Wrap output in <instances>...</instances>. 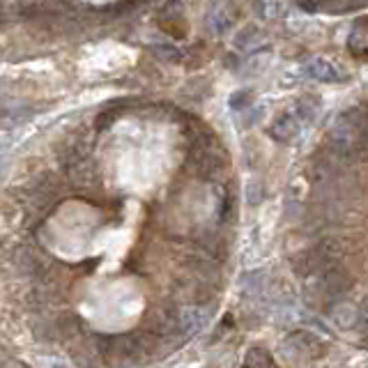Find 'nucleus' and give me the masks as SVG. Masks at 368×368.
I'll use <instances>...</instances> for the list:
<instances>
[{
    "mask_svg": "<svg viewBox=\"0 0 368 368\" xmlns=\"http://www.w3.org/2000/svg\"><path fill=\"white\" fill-rule=\"evenodd\" d=\"M304 72L309 79L323 81V83H336V81H343V74H340L338 67H334L331 63H327L323 58L311 60V63L304 67Z\"/></svg>",
    "mask_w": 368,
    "mask_h": 368,
    "instance_id": "f03ea898",
    "label": "nucleus"
},
{
    "mask_svg": "<svg viewBox=\"0 0 368 368\" xmlns=\"http://www.w3.org/2000/svg\"><path fill=\"white\" fill-rule=\"evenodd\" d=\"M269 136L278 143H292L299 136V120L292 113H283L269 127Z\"/></svg>",
    "mask_w": 368,
    "mask_h": 368,
    "instance_id": "f257e3e1",
    "label": "nucleus"
},
{
    "mask_svg": "<svg viewBox=\"0 0 368 368\" xmlns=\"http://www.w3.org/2000/svg\"><path fill=\"white\" fill-rule=\"evenodd\" d=\"M156 56L163 58V60H170V63H177L180 60V53H177L173 46H156Z\"/></svg>",
    "mask_w": 368,
    "mask_h": 368,
    "instance_id": "1a4fd4ad",
    "label": "nucleus"
},
{
    "mask_svg": "<svg viewBox=\"0 0 368 368\" xmlns=\"http://www.w3.org/2000/svg\"><path fill=\"white\" fill-rule=\"evenodd\" d=\"M247 201L251 205H258V203L263 201V184L260 182H249L247 184Z\"/></svg>",
    "mask_w": 368,
    "mask_h": 368,
    "instance_id": "6e6552de",
    "label": "nucleus"
},
{
    "mask_svg": "<svg viewBox=\"0 0 368 368\" xmlns=\"http://www.w3.org/2000/svg\"><path fill=\"white\" fill-rule=\"evenodd\" d=\"M331 318H334V325H336L338 329H354V327L359 325V311L354 309L352 304L334 306Z\"/></svg>",
    "mask_w": 368,
    "mask_h": 368,
    "instance_id": "7ed1b4c3",
    "label": "nucleus"
},
{
    "mask_svg": "<svg viewBox=\"0 0 368 368\" xmlns=\"http://www.w3.org/2000/svg\"><path fill=\"white\" fill-rule=\"evenodd\" d=\"M251 101H254V94H251L249 90L247 92H237L230 97V106L235 108V111H244V108L251 106Z\"/></svg>",
    "mask_w": 368,
    "mask_h": 368,
    "instance_id": "0eeeda50",
    "label": "nucleus"
},
{
    "mask_svg": "<svg viewBox=\"0 0 368 368\" xmlns=\"http://www.w3.org/2000/svg\"><path fill=\"white\" fill-rule=\"evenodd\" d=\"M258 42H260V30H258L256 25H247V28H242L240 37H235V46L242 51L251 49V46L258 44Z\"/></svg>",
    "mask_w": 368,
    "mask_h": 368,
    "instance_id": "20e7f679",
    "label": "nucleus"
},
{
    "mask_svg": "<svg viewBox=\"0 0 368 368\" xmlns=\"http://www.w3.org/2000/svg\"><path fill=\"white\" fill-rule=\"evenodd\" d=\"M263 272H249L247 276L242 278V288L247 295H256V292L263 290Z\"/></svg>",
    "mask_w": 368,
    "mask_h": 368,
    "instance_id": "39448f33",
    "label": "nucleus"
},
{
    "mask_svg": "<svg viewBox=\"0 0 368 368\" xmlns=\"http://www.w3.org/2000/svg\"><path fill=\"white\" fill-rule=\"evenodd\" d=\"M263 118V108H258V106H249V108H244L242 115H240V125L242 127H254L258 120Z\"/></svg>",
    "mask_w": 368,
    "mask_h": 368,
    "instance_id": "423d86ee",
    "label": "nucleus"
}]
</instances>
